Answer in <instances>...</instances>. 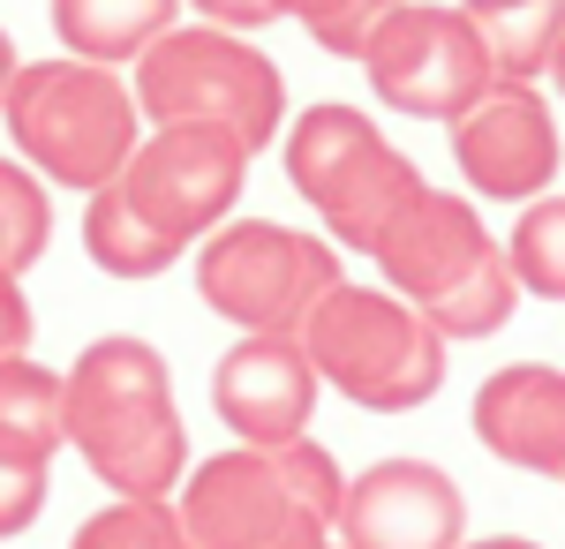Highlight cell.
Listing matches in <instances>:
<instances>
[{
	"mask_svg": "<svg viewBox=\"0 0 565 549\" xmlns=\"http://www.w3.org/2000/svg\"><path fill=\"white\" fill-rule=\"evenodd\" d=\"M61 437L114 497H174L189 474V429L167 354L129 332L90 338L61 377Z\"/></svg>",
	"mask_w": 565,
	"mask_h": 549,
	"instance_id": "1",
	"label": "cell"
},
{
	"mask_svg": "<svg viewBox=\"0 0 565 549\" xmlns=\"http://www.w3.org/2000/svg\"><path fill=\"white\" fill-rule=\"evenodd\" d=\"M468 497L430 460H377L340 497V542L348 549H460Z\"/></svg>",
	"mask_w": 565,
	"mask_h": 549,
	"instance_id": "12",
	"label": "cell"
},
{
	"mask_svg": "<svg viewBox=\"0 0 565 549\" xmlns=\"http://www.w3.org/2000/svg\"><path fill=\"white\" fill-rule=\"evenodd\" d=\"M8 354H31V294H23V271L0 263V362Z\"/></svg>",
	"mask_w": 565,
	"mask_h": 549,
	"instance_id": "24",
	"label": "cell"
},
{
	"mask_svg": "<svg viewBox=\"0 0 565 549\" xmlns=\"http://www.w3.org/2000/svg\"><path fill=\"white\" fill-rule=\"evenodd\" d=\"M15 68H23V61H15V45H8V31H0V98H8V84H15Z\"/></svg>",
	"mask_w": 565,
	"mask_h": 549,
	"instance_id": "27",
	"label": "cell"
},
{
	"mask_svg": "<svg viewBox=\"0 0 565 549\" xmlns=\"http://www.w3.org/2000/svg\"><path fill=\"white\" fill-rule=\"evenodd\" d=\"M348 474L340 460L295 437V444H234L181 474V527L196 549H332Z\"/></svg>",
	"mask_w": 565,
	"mask_h": 549,
	"instance_id": "2",
	"label": "cell"
},
{
	"mask_svg": "<svg viewBox=\"0 0 565 549\" xmlns=\"http://www.w3.org/2000/svg\"><path fill=\"white\" fill-rule=\"evenodd\" d=\"M340 287V249L302 226L271 218H226L196 241V294L234 332L295 338L302 316Z\"/></svg>",
	"mask_w": 565,
	"mask_h": 549,
	"instance_id": "8",
	"label": "cell"
},
{
	"mask_svg": "<svg viewBox=\"0 0 565 549\" xmlns=\"http://www.w3.org/2000/svg\"><path fill=\"white\" fill-rule=\"evenodd\" d=\"M287 181L309 212L324 218L332 249H377L392 234V218L407 212L430 181L415 173L407 151H392L377 121L362 106H309L302 121L287 128Z\"/></svg>",
	"mask_w": 565,
	"mask_h": 549,
	"instance_id": "6",
	"label": "cell"
},
{
	"mask_svg": "<svg viewBox=\"0 0 565 549\" xmlns=\"http://www.w3.org/2000/svg\"><path fill=\"white\" fill-rule=\"evenodd\" d=\"M295 338H302L317 384H332L340 399L370 407V415H415L445 384V338L430 332L423 309H407L392 287L340 279L302 316Z\"/></svg>",
	"mask_w": 565,
	"mask_h": 549,
	"instance_id": "5",
	"label": "cell"
},
{
	"mask_svg": "<svg viewBox=\"0 0 565 549\" xmlns=\"http://www.w3.org/2000/svg\"><path fill=\"white\" fill-rule=\"evenodd\" d=\"M370 256H377L392 294L430 316L437 338H490L521 309V279L505 263V241L476 218L468 196L423 189Z\"/></svg>",
	"mask_w": 565,
	"mask_h": 549,
	"instance_id": "3",
	"label": "cell"
},
{
	"mask_svg": "<svg viewBox=\"0 0 565 549\" xmlns=\"http://www.w3.org/2000/svg\"><path fill=\"white\" fill-rule=\"evenodd\" d=\"M45 489H53V460L0 444V542H8V535H23V527L45 512Z\"/></svg>",
	"mask_w": 565,
	"mask_h": 549,
	"instance_id": "23",
	"label": "cell"
},
{
	"mask_svg": "<svg viewBox=\"0 0 565 549\" xmlns=\"http://www.w3.org/2000/svg\"><path fill=\"white\" fill-rule=\"evenodd\" d=\"M129 90H136V114L151 128L212 121V128H226L249 159L279 136V114H287V84H279L271 53L249 45V39H234V31H212V23L167 31V39L136 61Z\"/></svg>",
	"mask_w": 565,
	"mask_h": 549,
	"instance_id": "7",
	"label": "cell"
},
{
	"mask_svg": "<svg viewBox=\"0 0 565 549\" xmlns=\"http://www.w3.org/2000/svg\"><path fill=\"white\" fill-rule=\"evenodd\" d=\"M0 444L15 452H39L53 460L68 437H61V377L31 362V354H8L0 362Z\"/></svg>",
	"mask_w": 565,
	"mask_h": 549,
	"instance_id": "18",
	"label": "cell"
},
{
	"mask_svg": "<svg viewBox=\"0 0 565 549\" xmlns=\"http://www.w3.org/2000/svg\"><path fill=\"white\" fill-rule=\"evenodd\" d=\"M212 407L242 444H295V437H309L317 369H309L302 338L242 332L212 369Z\"/></svg>",
	"mask_w": 565,
	"mask_h": 549,
	"instance_id": "13",
	"label": "cell"
},
{
	"mask_svg": "<svg viewBox=\"0 0 565 549\" xmlns=\"http://www.w3.org/2000/svg\"><path fill=\"white\" fill-rule=\"evenodd\" d=\"M452 159L490 204H535L558 173V121L535 84H490L452 121Z\"/></svg>",
	"mask_w": 565,
	"mask_h": 549,
	"instance_id": "11",
	"label": "cell"
},
{
	"mask_svg": "<svg viewBox=\"0 0 565 549\" xmlns=\"http://www.w3.org/2000/svg\"><path fill=\"white\" fill-rule=\"evenodd\" d=\"M551 84H558V98H565V39H558V53H551Z\"/></svg>",
	"mask_w": 565,
	"mask_h": 549,
	"instance_id": "28",
	"label": "cell"
},
{
	"mask_svg": "<svg viewBox=\"0 0 565 549\" xmlns=\"http://www.w3.org/2000/svg\"><path fill=\"white\" fill-rule=\"evenodd\" d=\"M212 31H234V39H249V31H264V23H279V8L271 0H189Z\"/></svg>",
	"mask_w": 565,
	"mask_h": 549,
	"instance_id": "25",
	"label": "cell"
},
{
	"mask_svg": "<svg viewBox=\"0 0 565 549\" xmlns=\"http://www.w3.org/2000/svg\"><path fill=\"white\" fill-rule=\"evenodd\" d=\"M84 249L106 279H159V271H174L181 256H189V241L136 212L129 196H121V181H106V189L84 196Z\"/></svg>",
	"mask_w": 565,
	"mask_h": 549,
	"instance_id": "16",
	"label": "cell"
},
{
	"mask_svg": "<svg viewBox=\"0 0 565 549\" xmlns=\"http://www.w3.org/2000/svg\"><path fill=\"white\" fill-rule=\"evenodd\" d=\"M68 549H196L181 512L167 497H114L106 512H90Z\"/></svg>",
	"mask_w": 565,
	"mask_h": 549,
	"instance_id": "20",
	"label": "cell"
},
{
	"mask_svg": "<svg viewBox=\"0 0 565 549\" xmlns=\"http://www.w3.org/2000/svg\"><path fill=\"white\" fill-rule=\"evenodd\" d=\"M287 23H302L309 39L324 45V53H340V61H362V45H370V31L385 23L399 0H271Z\"/></svg>",
	"mask_w": 565,
	"mask_h": 549,
	"instance_id": "22",
	"label": "cell"
},
{
	"mask_svg": "<svg viewBox=\"0 0 565 549\" xmlns=\"http://www.w3.org/2000/svg\"><path fill=\"white\" fill-rule=\"evenodd\" d=\"M460 549H543V542H527V535H482V542H460Z\"/></svg>",
	"mask_w": 565,
	"mask_h": 549,
	"instance_id": "26",
	"label": "cell"
},
{
	"mask_svg": "<svg viewBox=\"0 0 565 549\" xmlns=\"http://www.w3.org/2000/svg\"><path fill=\"white\" fill-rule=\"evenodd\" d=\"M0 121L15 136L23 166L61 181V189H106L121 181L129 151L143 143V114H136V90L98 68V61H23L15 84L0 98Z\"/></svg>",
	"mask_w": 565,
	"mask_h": 549,
	"instance_id": "4",
	"label": "cell"
},
{
	"mask_svg": "<svg viewBox=\"0 0 565 549\" xmlns=\"http://www.w3.org/2000/svg\"><path fill=\"white\" fill-rule=\"evenodd\" d=\"M53 241V204H45V181L23 159H0V263L8 271H31Z\"/></svg>",
	"mask_w": 565,
	"mask_h": 549,
	"instance_id": "21",
	"label": "cell"
},
{
	"mask_svg": "<svg viewBox=\"0 0 565 549\" xmlns=\"http://www.w3.org/2000/svg\"><path fill=\"white\" fill-rule=\"evenodd\" d=\"M174 8L181 0H53V39L76 61L121 68V61H143L174 31Z\"/></svg>",
	"mask_w": 565,
	"mask_h": 549,
	"instance_id": "15",
	"label": "cell"
},
{
	"mask_svg": "<svg viewBox=\"0 0 565 549\" xmlns=\"http://www.w3.org/2000/svg\"><path fill=\"white\" fill-rule=\"evenodd\" d=\"M362 76L385 98L392 114H415V121H460L482 90L498 84L490 53H482L476 23L460 8H437V0H399L385 23L362 45Z\"/></svg>",
	"mask_w": 565,
	"mask_h": 549,
	"instance_id": "9",
	"label": "cell"
},
{
	"mask_svg": "<svg viewBox=\"0 0 565 549\" xmlns=\"http://www.w3.org/2000/svg\"><path fill=\"white\" fill-rule=\"evenodd\" d=\"M460 15L476 23L498 84H535V76H551V53H558V39H565V0H460Z\"/></svg>",
	"mask_w": 565,
	"mask_h": 549,
	"instance_id": "17",
	"label": "cell"
},
{
	"mask_svg": "<svg viewBox=\"0 0 565 549\" xmlns=\"http://www.w3.org/2000/svg\"><path fill=\"white\" fill-rule=\"evenodd\" d=\"M476 437L490 460L565 482V369L505 362L476 384Z\"/></svg>",
	"mask_w": 565,
	"mask_h": 549,
	"instance_id": "14",
	"label": "cell"
},
{
	"mask_svg": "<svg viewBox=\"0 0 565 549\" xmlns=\"http://www.w3.org/2000/svg\"><path fill=\"white\" fill-rule=\"evenodd\" d=\"M242 181H249V151L212 121H167L151 128L121 166V196L143 218H159L167 234H181L189 249L226 226V212L242 204Z\"/></svg>",
	"mask_w": 565,
	"mask_h": 549,
	"instance_id": "10",
	"label": "cell"
},
{
	"mask_svg": "<svg viewBox=\"0 0 565 549\" xmlns=\"http://www.w3.org/2000/svg\"><path fill=\"white\" fill-rule=\"evenodd\" d=\"M505 263L521 279V294L565 301V196H535L513 234H505Z\"/></svg>",
	"mask_w": 565,
	"mask_h": 549,
	"instance_id": "19",
	"label": "cell"
}]
</instances>
